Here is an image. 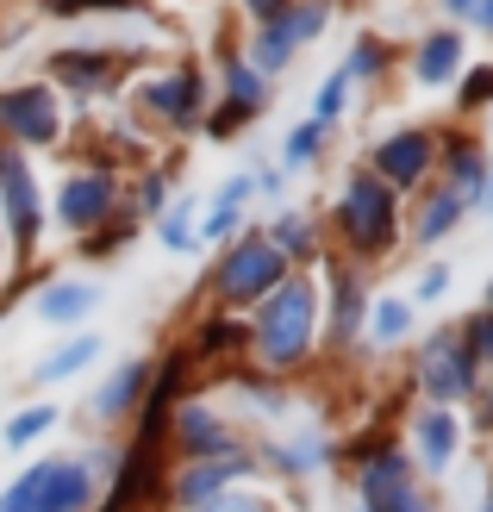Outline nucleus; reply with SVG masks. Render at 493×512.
I'll return each instance as SVG.
<instances>
[{
	"instance_id": "nucleus-27",
	"label": "nucleus",
	"mask_w": 493,
	"mask_h": 512,
	"mask_svg": "<svg viewBox=\"0 0 493 512\" xmlns=\"http://www.w3.org/2000/svg\"><path fill=\"white\" fill-rule=\"evenodd\" d=\"M50 425H57V413H50V406H25V413L7 425V444H13V450H25V444H32L38 431H50Z\"/></svg>"
},
{
	"instance_id": "nucleus-35",
	"label": "nucleus",
	"mask_w": 493,
	"mask_h": 512,
	"mask_svg": "<svg viewBox=\"0 0 493 512\" xmlns=\"http://www.w3.org/2000/svg\"><path fill=\"white\" fill-rule=\"evenodd\" d=\"M256 63H263V69H281V63H288V44H281L275 32H263V44H256Z\"/></svg>"
},
{
	"instance_id": "nucleus-19",
	"label": "nucleus",
	"mask_w": 493,
	"mask_h": 512,
	"mask_svg": "<svg viewBox=\"0 0 493 512\" xmlns=\"http://www.w3.org/2000/svg\"><path fill=\"white\" fill-rule=\"evenodd\" d=\"M250 194H256V182H244V175H238V182H225L213 219H206V238H225L231 225H238V213H244V200H250Z\"/></svg>"
},
{
	"instance_id": "nucleus-8",
	"label": "nucleus",
	"mask_w": 493,
	"mask_h": 512,
	"mask_svg": "<svg viewBox=\"0 0 493 512\" xmlns=\"http://www.w3.org/2000/svg\"><path fill=\"white\" fill-rule=\"evenodd\" d=\"M419 381H425V394H437V400H462V394H469V350H462L456 338H431L425 363H419Z\"/></svg>"
},
{
	"instance_id": "nucleus-44",
	"label": "nucleus",
	"mask_w": 493,
	"mask_h": 512,
	"mask_svg": "<svg viewBox=\"0 0 493 512\" xmlns=\"http://www.w3.org/2000/svg\"><path fill=\"white\" fill-rule=\"evenodd\" d=\"M481 512H493V506H481Z\"/></svg>"
},
{
	"instance_id": "nucleus-13",
	"label": "nucleus",
	"mask_w": 493,
	"mask_h": 512,
	"mask_svg": "<svg viewBox=\"0 0 493 512\" xmlns=\"http://www.w3.org/2000/svg\"><path fill=\"white\" fill-rule=\"evenodd\" d=\"M175 438L188 456H231V438H225V425L206 413V406H181L175 413Z\"/></svg>"
},
{
	"instance_id": "nucleus-23",
	"label": "nucleus",
	"mask_w": 493,
	"mask_h": 512,
	"mask_svg": "<svg viewBox=\"0 0 493 512\" xmlns=\"http://www.w3.org/2000/svg\"><path fill=\"white\" fill-rule=\"evenodd\" d=\"M250 344V325H238V319H213L200 331V350L206 356H225V350H244Z\"/></svg>"
},
{
	"instance_id": "nucleus-10",
	"label": "nucleus",
	"mask_w": 493,
	"mask_h": 512,
	"mask_svg": "<svg viewBox=\"0 0 493 512\" xmlns=\"http://www.w3.org/2000/svg\"><path fill=\"white\" fill-rule=\"evenodd\" d=\"M119 69H125V57H107V50H63L57 57V75L75 82L82 94H107L119 82Z\"/></svg>"
},
{
	"instance_id": "nucleus-43",
	"label": "nucleus",
	"mask_w": 493,
	"mask_h": 512,
	"mask_svg": "<svg viewBox=\"0 0 493 512\" xmlns=\"http://www.w3.org/2000/svg\"><path fill=\"white\" fill-rule=\"evenodd\" d=\"M0 169H7V150H0Z\"/></svg>"
},
{
	"instance_id": "nucleus-17",
	"label": "nucleus",
	"mask_w": 493,
	"mask_h": 512,
	"mask_svg": "<svg viewBox=\"0 0 493 512\" xmlns=\"http://www.w3.org/2000/svg\"><path fill=\"white\" fill-rule=\"evenodd\" d=\"M419 456H425L431 469H444L450 456H456V419L450 413H425L419 419Z\"/></svg>"
},
{
	"instance_id": "nucleus-32",
	"label": "nucleus",
	"mask_w": 493,
	"mask_h": 512,
	"mask_svg": "<svg viewBox=\"0 0 493 512\" xmlns=\"http://www.w3.org/2000/svg\"><path fill=\"white\" fill-rule=\"evenodd\" d=\"M462 350H469V356H493V319L487 313L469 325V344H462Z\"/></svg>"
},
{
	"instance_id": "nucleus-42",
	"label": "nucleus",
	"mask_w": 493,
	"mask_h": 512,
	"mask_svg": "<svg viewBox=\"0 0 493 512\" xmlns=\"http://www.w3.org/2000/svg\"><path fill=\"white\" fill-rule=\"evenodd\" d=\"M406 512H431V506H425V500H412V506H406Z\"/></svg>"
},
{
	"instance_id": "nucleus-12",
	"label": "nucleus",
	"mask_w": 493,
	"mask_h": 512,
	"mask_svg": "<svg viewBox=\"0 0 493 512\" xmlns=\"http://www.w3.org/2000/svg\"><path fill=\"white\" fill-rule=\"evenodd\" d=\"M113 207V182L107 175H75V182L63 188V219L75 225V232H88L94 219H107Z\"/></svg>"
},
{
	"instance_id": "nucleus-3",
	"label": "nucleus",
	"mask_w": 493,
	"mask_h": 512,
	"mask_svg": "<svg viewBox=\"0 0 493 512\" xmlns=\"http://www.w3.org/2000/svg\"><path fill=\"white\" fill-rule=\"evenodd\" d=\"M337 225H344V238L356 250H381L394 244V188L375 182V175H356L337 200Z\"/></svg>"
},
{
	"instance_id": "nucleus-33",
	"label": "nucleus",
	"mask_w": 493,
	"mask_h": 512,
	"mask_svg": "<svg viewBox=\"0 0 493 512\" xmlns=\"http://www.w3.org/2000/svg\"><path fill=\"white\" fill-rule=\"evenodd\" d=\"M481 100H493V69H475L469 88H462V107H481Z\"/></svg>"
},
{
	"instance_id": "nucleus-4",
	"label": "nucleus",
	"mask_w": 493,
	"mask_h": 512,
	"mask_svg": "<svg viewBox=\"0 0 493 512\" xmlns=\"http://www.w3.org/2000/svg\"><path fill=\"white\" fill-rule=\"evenodd\" d=\"M281 275H288V263H281V250H269V238H238V250L219 263V294L256 300V294L281 288Z\"/></svg>"
},
{
	"instance_id": "nucleus-21",
	"label": "nucleus",
	"mask_w": 493,
	"mask_h": 512,
	"mask_svg": "<svg viewBox=\"0 0 493 512\" xmlns=\"http://www.w3.org/2000/svg\"><path fill=\"white\" fill-rule=\"evenodd\" d=\"M225 88H231V107H238V113L263 107V75H256L250 63H238V57H231V69H225Z\"/></svg>"
},
{
	"instance_id": "nucleus-9",
	"label": "nucleus",
	"mask_w": 493,
	"mask_h": 512,
	"mask_svg": "<svg viewBox=\"0 0 493 512\" xmlns=\"http://www.w3.org/2000/svg\"><path fill=\"white\" fill-rule=\"evenodd\" d=\"M238 475H244V456H238V450H231V456H206V463H194L188 475H181L175 500H181V506H213L219 488H225V481H238Z\"/></svg>"
},
{
	"instance_id": "nucleus-2",
	"label": "nucleus",
	"mask_w": 493,
	"mask_h": 512,
	"mask_svg": "<svg viewBox=\"0 0 493 512\" xmlns=\"http://www.w3.org/2000/svg\"><path fill=\"white\" fill-rule=\"evenodd\" d=\"M88 494H94V475L82 463H38L7 488L0 512H82Z\"/></svg>"
},
{
	"instance_id": "nucleus-14",
	"label": "nucleus",
	"mask_w": 493,
	"mask_h": 512,
	"mask_svg": "<svg viewBox=\"0 0 493 512\" xmlns=\"http://www.w3.org/2000/svg\"><path fill=\"white\" fill-rule=\"evenodd\" d=\"M144 100L157 113H169V119H194L200 113V69H181V75H169V82H150Z\"/></svg>"
},
{
	"instance_id": "nucleus-25",
	"label": "nucleus",
	"mask_w": 493,
	"mask_h": 512,
	"mask_svg": "<svg viewBox=\"0 0 493 512\" xmlns=\"http://www.w3.org/2000/svg\"><path fill=\"white\" fill-rule=\"evenodd\" d=\"M94 350H100L94 338H75L69 350H57V356H44V369H38V381H63L69 369H82V363H88V356H94Z\"/></svg>"
},
{
	"instance_id": "nucleus-24",
	"label": "nucleus",
	"mask_w": 493,
	"mask_h": 512,
	"mask_svg": "<svg viewBox=\"0 0 493 512\" xmlns=\"http://www.w3.org/2000/svg\"><path fill=\"white\" fill-rule=\"evenodd\" d=\"M163 244H169V250L200 244V238H194V200H175V207L163 213Z\"/></svg>"
},
{
	"instance_id": "nucleus-36",
	"label": "nucleus",
	"mask_w": 493,
	"mask_h": 512,
	"mask_svg": "<svg viewBox=\"0 0 493 512\" xmlns=\"http://www.w3.org/2000/svg\"><path fill=\"white\" fill-rule=\"evenodd\" d=\"M63 13H88V7H107V13H132L138 0H57Z\"/></svg>"
},
{
	"instance_id": "nucleus-7",
	"label": "nucleus",
	"mask_w": 493,
	"mask_h": 512,
	"mask_svg": "<svg viewBox=\"0 0 493 512\" xmlns=\"http://www.w3.org/2000/svg\"><path fill=\"white\" fill-rule=\"evenodd\" d=\"M431 132H400V138H387L381 150H375V182H387V188H412L419 175L431 169Z\"/></svg>"
},
{
	"instance_id": "nucleus-26",
	"label": "nucleus",
	"mask_w": 493,
	"mask_h": 512,
	"mask_svg": "<svg viewBox=\"0 0 493 512\" xmlns=\"http://www.w3.org/2000/svg\"><path fill=\"white\" fill-rule=\"evenodd\" d=\"M456 213H462V194H437L431 207H425V219H419V238H444L450 225H456Z\"/></svg>"
},
{
	"instance_id": "nucleus-18",
	"label": "nucleus",
	"mask_w": 493,
	"mask_h": 512,
	"mask_svg": "<svg viewBox=\"0 0 493 512\" xmlns=\"http://www.w3.org/2000/svg\"><path fill=\"white\" fill-rule=\"evenodd\" d=\"M144 381H150V375H144L138 363H125V369H119V375L107 381V388L94 394V413H100V419H113V413H125V406H132V400L144 394Z\"/></svg>"
},
{
	"instance_id": "nucleus-37",
	"label": "nucleus",
	"mask_w": 493,
	"mask_h": 512,
	"mask_svg": "<svg viewBox=\"0 0 493 512\" xmlns=\"http://www.w3.org/2000/svg\"><path fill=\"white\" fill-rule=\"evenodd\" d=\"M444 288H450V269H444V263H437V269H425V281H419V294H425V300H437V294H444Z\"/></svg>"
},
{
	"instance_id": "nucleus-41",
	"label": "nucleus",
	"mask_w": 493,
	"mask_h": 512,
	"mask_svg": "<svg viewBox=\"0 0 493 512\" xmlns=\"http://www.w3.org/2000/svg\"><path fill=\"white\" fill-rule=\"evenodd\" d=\"M444 7H450V13H475V0H444Z\"/></svg>"
},
{
	"instance_id": "nucleus-28",
	"label": "nucleus",
	"mask_w": 493,
	"mask_h": 512,
	"mask_svg": "<svg viewBox=\"0 0 493 512\" xmlns=\"http://www.w3.org/2000/svg\"><path fill=\"white\" fill-rule=\"evenodd\" d=\"M406 319H412V313H406V306H400V300H381V306H375V313H369V331H375V338H381V344H394V338H400V331H406Z\"/></svg>"
},
{
	"instance_id": "nucleus-38",
	"label": "nucleus",
	"mask_w": 493,
	"mask_h": 512,
	"mask_svg": "<svg viewBox=\"0 0 493 512\" xmlns=\"http://www.w3.org/2000/svg\"><path fill=\"white\" fill-rule=\"evenodd\" d=\"M369 69H381V44H362L350 57V75H369Z\"/></svg>"
},
{
	"instance_id": "nucleus-30",
	"label": "nucleus",
	"mask_w": 493,
	"mask_h": 512,
	"mask_svg": "<svg viewBox=\"0 0 493 512\" xmlns=\"http://www.w3.org/2000/svg\"><path fill=\"white\" fill-rule=\"evenodd\" d=\"M269 250H313V232H306V219H281L269 232Z\"/></svg>"
},
{
	"instance_id": "nucleus-11",
	"label": "nucleus",
	"mask_w": 493,
	"mask_h": 512,
	"mask_svg": "<svg viewBox=\"0 0 493 512\" xmlns=\"http://www.w3.org/2000/svg\"><path fill=\"white\" fill-rule=\"evenodd\" d=\"M0 194H7V213H13V238L32 244L38 238V188L19 157H7V169H0Z\"/></svg>"
},
{
	"instance_id": "nucleus-15",
	"label": "nucleus",
	"mask_w": 493,
	"mask_h": 512,
	"mask_svg": "<svg viewBox=\"0 0 493 512\" xmlns=\"http://www.w3.org/2000/svg\"><path fill=\"white\" fill-rule=\"evenodd\" d=\"M94 300H100V288H88V281H57L50 294H38V319L69 325V319H82Z\"/></svg>"
},
{
	"instance_id": "nucleus-34",
	"label": "nucleus",
	"mask_w": 493,
	"mask_h": 512,
	"mask_svg": "<svg viewBox=\"0 0 493 512\" xmlns=\"http://www.w3.org/2000/svg\"><path fill=\"white\" fill-rule=\"evenodd\" d=\"M344 88H350V75H331V82H325V94H319V119H331L337 107H344Z\"/></svg>"
},
{
	"instance_id": "nucleus-1",
	"label": "nucleus",
	"mask_w": 493,
	"mask_h": 512,
	"mask_svg": "<svg viewBox=\"0 0 493 512\" xmlns=\"http://www.w3.org/2000/svg\"><path fill=\"white\" fill-rule=\"evenodd\" d=\"M256 344H263L269 363H300L306 344H313V288L306 281H288L275 288L263 319H256Z\"/></svg>"
},
{
	"instance_id": "nucleus-6",
	"label": "nucleus",
	"mask_w": 493,
	"mask_h": 512,
	"mask_svg": "<svg viewBox=\"0 0 493 512\" xmlns=\"http://www.w3.org/2000/svg\"><path fill=\"white\" fill-rule=\"evenodd\" d=\"M362 500H369V512H406L412 500H419V488H412V469L406 456H375L369 469H362Z\"/></svg>"
},
{
	"instance_id": "nucleus-39",
	"label": "nucleus",
	"mask_w": 493,
	"mask_h": 512,
	"mask_svg": "<svg viewBox=\"0 0 493 512\" xmlns=\"http://www.w3.org/2000/svg\"><path fill=\"white\" fill-rule=\"evenodd\" d=\"M244 7H250V13H256V19H275V13H281V7H288V0H244Z\"/></svg>"
},
{
	"instance_id": "nucleus-40",
	"label": "nucleus",
	"mask_w": 493,
	"mask_h": 512,
	"mask_svg": "<svg viewBox=\"0 0 493 512\" xmlns=\"http://www.w3.org/2000/svg\"><path fill=\"white\" fill-rule=\"evenodd\" d=\"M475 13H481V25L493 32V0H475Z\"/></svg>"
},
{
	"instance_id": "nucleus-22",
	"label": "nucleus",
	"mask_w": 493,
	"mask_h": 512,
	"mask_svg": "<svg viewBox=\"0 0 493 512\" xmlns=\"http://www.w3.org/2000/svg\"><path fill=\"white\" fill-rule=\"evenodd\" d=\"M325 25V7H281L275 13V38L281 44H300V38H313Z\"/></svg>"
},
{
	"instance_id": "nucleus-5",
	"label": "nucleus",
	"mask_w": 493,
	"mask_h": 512,
	"mask_svg": "<svg viewBox=\"0 0 493 512\" xmlns=\"http://www.w3.org/2000/svg\"><path fill=\"white\" fill-rule=\"evenodd\" d=\"M0 132L19 138V144H50L57 138V100L50 88H7L0 94Z\"/></svg>"
},
{
	"instance_id": "nucleus-29",
	"label": "nucleus",
	"mask_w": 493,
	"mask_h": 512,
	"mask_svg": "<svg viewBox=\"0 0 493 512\" xmlns=\"http://www.w3.org/2000/svg\"><path fill=\"white\" fill-rule=\"evenodd\" d=\"M313 157H319V125H300V132L288 138V150H281V163L300 169V163H313Z\"/></svg>"
},
{
	"instance_id": "nucleus-31",
	"label": "nucleus",
	"mask_w": 493,
	"mask_h": 512,
	"mask_svg": "<svg viewBox=\"0 0 493 512\" xmlns=\"http://www.w3.org/2000/svg\"><path fill=\"white\" fill-rule=\"evenodd\" d=\"M200 512H275V506L256 500V494H219L213 506H200Z\"/></svg>"
},
{
	"instance_id": "nucleus-20",
	"label": "nucleus",
	"mask_w": 493,
	"mask_h": 512,
	"mask_svg": "<svg viewBox=\"0 0 493 512\" xmlns=\"http://www.w3.org/2000/svg\"><path fill=\"white\" fill-rule=\"evenodd\" d=\"M356 313H362L356 281H350V275H337V300H331V338H337V344H350V338H356Z\"/></svg>"
},
{
	"instance_id": "nucleus-16",
	"label": "nucleus",
	"mask_w": 493,
	"mask_h": 512,
	"mask_svg": "<svg viewBox=\"0 0 493 512\" xmlns=\"http://www.w3.org/2000/svg\"><path fill=\"white\" fill-rule=\"evenodd\" d=\"M456 63H462V38L456 32H431L419 44V82H444Z\"/></svg>"
}]
</instances>
